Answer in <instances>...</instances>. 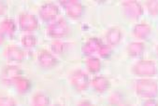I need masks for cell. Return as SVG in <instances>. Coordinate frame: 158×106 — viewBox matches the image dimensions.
<instances>
[{"mask_svg": "<svg viewBox=\"0 0 158 106\" xmlns=\"http://www.w3.org/2000/svg\"><path fill=\"white\" fill-rule=\"evenodd\" d=\"M136 93L142 99H154L158 95V84L152 78H141L136 83Z\"/></svg>", "mask_w": 158, "mask_h": 106, "instance_id": "6da1fadb", "label": "cell"}, {"mask_svg": "<svg viewBox=\"0 0 158 106\" xmlns=\"http://www.w3.org/2000/svg\"><path fill=\"white\" fill-rule=\"evenodd\" d=\"M132 72L137 77L150 78L157 74V66L154 61L150 60H141L134 64Z\"/></svg>", "mask_w": 158, "mask_h": 106, "instance_id": "7a4b0ae2", "label": "cell"}, {"mask_svg": "<svg viewBox=\"0 0 158 106\" xmlns=\"http://www.w3.org/2000/svg\"><path fill=\"white\" fill-rule=\"evenodd\" d=\"M69 33V26L65 19H59L49 25L47 29V33L51 38L54 40H59L67 37Z\"/></svg>", "mask_w": 158, "mask_h": 106, "instance_id": "3957f363", "label": "cell"}, {"mask_svg": "<svg viewBox=\"0 0 158 106\" xmlns=\"http://www.w3.org/2000/svg\"><path fill=\"white\" fill-rule=\"evenodd\" d=\"M70 84L73 88L77 91H84L88 88L89 85L91 84L89 77L86 73L81 70H76L70 75L69 77Z\"/></svg>", "mask_w": 158, "mask_h": 106, "instance_id": "277c9868", "label": "cell"}, {"mask_svg": "<svg viewBox=\"0 0 158 106\" xmlns=\"http://www.w3.org/2000/svg\"><path fill=\"white\" fill-rule=\"evenodd\" d=\"M60 4L66 10L67 15L71 19H79L84 12V7L79 1L68 0V1H60Z\"/></svg>", "mask_w": 158, "mask_h": 106, "instance_id": "5b68a950", "label": "cell"}, {"mask_svg": "<svg viewBox=\"0 0 158 106\" xmlns=\"http://www.w3.org/2000/svg\"><path fill=\"white\" fill-rule=\"evenodd\" d=\"M122 7L124 15L131 20H136L143 14V9L137 1H123Z\"/></svg>", "mask_w": 158, "mask_h": 106, "instance_id": "8992f818", "label": "cell"}, {"mask_svg": "<svg viewBox=\"0 0 158 106\" xmlns=\"http://www.w3.org/2000/svg\"><path fill=\"white\" fill-rule=\"evenodd\" d=\"M19 26L22 31L33 32L38 29L39 22L36 16L30 13H22L19 17Z\"/></svg>", "mask_w": 158, "mask_h": 106, "instance_id": "52a82bcc", "label": "cell"}, {"mask_svg": "<svg viewBox=\"0 0 158 106\" xmlns=\"http://www.w3.org/2000/svg\"><path fill=\"white\" fill-rule=\"evenodd\" d=\"M103 43L100 41V39L97 37H92L89 38L82 46L81 48V52L83 55L87 57H93L96 54H98L100 48L102 47Z\"/></svg>", "mask_w": 158, "mask_h": 106, "instance_id": "ba28073f", "label": "cell"}, {"mask_svg": "<svg viewBox=\"0 0 158 106\" xmlns=\"http://www.w3.org/2000/svg\"><path fill=\"white\" fill-rule=\"evenodd\" d=\"M60 13L59 8L53 3H46L42 5L39 10L40 17L46 22L54 20Z\"/></svg>", "mask_w": 158, "mask_h": 106, "instance_id": "9c48e42d", "label": "cell"}, {"mask_svg": "<svg viewBox=\"0 0 158 106\" xmlns=\"http://www.w3.org/2000/svg\"><path fill=\"white\" fill-rule=\"evenodd\" d=\"M38 61L41 67L46 69H51L58 63L56 57L47 49H41L38 54Z\"/></svg>", "mask_w": 158, "mask_h": 106, "instance_id": "30bf717a", "label": "cell"}, {"mask_svg": "<svg viewBox=\"0 0 158 106\" xmlns=\"http://www.w3.org/2000/svg\"><path fill=\"white\" fill-rule=\"evenodd\" d=\"M23 71L15 65H8L2 72V78L6 83H15L22 77Z\"/></svg>", "mask_w": 158, "mask_h": 106, "instance_id": "8fae6325", "label": "cell"}, {"mask_svg": "<svg viewBox=\"0 0 158 106\" xmlns=\"http://www.w3.org/2000/svg\"><path fill=\"white\" fill-rule=\"evenodd\" d=\"M91 85L94 90L98 93H104L108 91L110 88V80L106 77H103V76L94 77L91 81Z\"/></svg>", "mask_w": 158, "mask_h": 106, "instance_id": "7c38bea8", "label": "cell"}, {"mask_svg": "<svg viewBox=\"0 0 158 106\" xmlns=\"http://www.w3.org/2000/svg\"><path fill=\"white\" fill-rule=\"evenodd\" d=\"M122 37H123V33H122L121 29L118 28V27H111V28H110L107 31L106 35H105L106 42L110 47L117 46L121 42Z\"/></svg>", "mask_w": 158, "mask_h": 106, "instance_id": "4fadbf2b", "label": "cell"}, {"mask_svg": "<svg viewBox=\"0 0 158 106\" xmlns=\"http://www.w3.org/2000/svg\"><path fill=\"white\" fill-rule=\"evenodd\" d=\"M6 56L9 61L14 62H22L24 59V52L17 46H9L6 49Z\"/></svg>", "mask_w": 158, "mask_h": 106, "instance_id": "5bb4252c", "label": "cell"}, {"mask_svg": "<svg viewBox=\"0 0 158 106\" xmlns=\"http://www.w3.org/2000/svg\"><path fill=\"white\" fill-rule=\"evenodd\" d=\"M152 32V28L148 23L141 22L138 23L134 26L133 28V34L135 35V37L139 39H145L149 37V34Z\"/></svg>", "mask_w": 158, "mask_h": 106, "instance_id": "9a60e30c", "label": "cell"}, {"mask_svg": "<svg viewBox=\"0 0 158 106\" xmlns=\"http://www.w3.org/2000/svg\"><path fill=\"white\" fill-rule=\"evenodd\" d=\"M145 49V44L143 42H131L126 47V52L131 57H139L140 56Z\"/></svg>", "mask_w": 158, "mask_h": 106, "instance_id": "2e32d148", "label": "cell"}, {"mask_svg": "<svg viewBox=\"0 0 158 106\" xmlns=\"http://www.w3.org/2000/svg\"><path fill=\"white\" fill-rule=\"evenodd\" d=\"M85 66L91 74H97L100 71L102 63L99 58L93 56V57H88L86 59Z\"/></svg>", "mask_w": 158, "mask_h": 106, "instance_id": "e0dca14e", "label": "cell"}, {"mask_svg": "<svg viewBox=\"0 0 158 106\" xmlns=\"http://www.w3.org/2000/svg\"><path fill=\"white\" fill-rule=\"evenodd\" d=\"M32 105L33 106H49L50 105V98L43 92H37L34 94L32 98Z\"/></svg>", "mask_w": 158, "mask_h": 106, "instance_id": "ac0fdd59", "label": "cell"}, {"mask_svg": "<svg viewBox=\"0 0 158 106\" xmlns=\"http://www.w3.org/2000/svg\"><path fill=\"white\" fill-rule=\"evenodd\" d=\"M0 30H1L5 34H12L16 30V24L13 20L11 19H5L0 25Z\"/></svg>", "mask_w": 158, "mask_h": 106, "instance_id": "d6986e66", "label": "cell"}, {"mask_svg": "<svg viewBox=\"0 0 158 106\" xmlns=\"http://www.w3.org/2000/svg\"><path fill=\"white\" fill-rule=\"evenodd\" d=\"M51 49L52 50L53 53L58 54V55H62L64 54L65 51L67 50V44L64 43L61 40H53L51 43Z\"/></svg>", "mask_w": 158, "mask_h": 106, "instance_id": "ffe728a7", "label": "cell"}, {"mask_svg": "<svg viewBox=\"0 0 158 106\" xmlns=\"http://www.w3.org/2000/svg\"><path fill=\"white\" fill-rule=\"evenodd\" d=\"M14 84L16 86V88L21 93H24V92L28 91L30 89V88H31V82L28 79H26V78H24L23 77H20Z\"/></svg>", "mask_w": 158, "mask_h": 106, "instance_id": "44dd1931", "label": "cell"}, {"mask_svg": "<svg viewBox=\"0 0 158 106\" xmlns=\"http://www.w3.org/2000/svg\"><path fill=\"white\" fill-rule=\"evenodd\" d=\"M37 37L33 34H25L22 38V44L23 45V47L25 48H34L37 45Z\"/></svg>", "mask_w": 158, "mask_h": 106, "instance_id": "7402d4cb", "label": "cell"}, {"mask_svg": "<svg viewBox=\"0 0 158 106\" xmlns=\"http://www.w3.org/2000/svg\"><path fill=\"white\" fill-rule=\"evenodd\" d=\"M146 7L151 15L152 16L158 15V1H147Z\"/></svg>", "mask_w": 158, "mask_h": 106, "instance_id": "603a6c76", "label": "cell"}, {"mask_svg": "<svg viewBox=\"0 0 158 106\" xmlns=\"http://www.w3.org/2000/svg\"><path fill=\"white\" fill-rule=\"evenodd\" d=\"M0 106H17L13 98L9 96H0Z\"/></svg>", "mask_w": 158, "mask_h": 106, "instance_id": "cb8c5ba5", "label": "cell"}, {"mask_svg": "<svg viewBox=\"0 0 158 106\" xmlns=\"http://www.w3.org/2000/svg\"><path fill=\"white\" fill-rule=\"evenodd\" d=\"M111 47L109 46L108 44H103L102 47L100 48L99 49V52H98V55L101 57V58H108L111 55Z\"/></svg>", "mask_w": 158, "mask_h": 106, "instance_id": "d4e9b609", "label": "cell"}, {"mask_svg": "<svg viewBox=\"0 0 158 106\" xmlns=\"http://www.w3.org/2000/svg\"><path fill=\"white\" fill-rule=\"evenodd\" d=\"M142 106H158V101L155 99H148L143 102Z\"/></svg>", "mask_w": 158, "mask_h": 106, "instance_id": "484cf974", "label": "cell"}, {"mask_svg": "<svg viewBox=\"0 0 158 106\" xmlns=\"http://www.w3.org/2000/svg\"><path fill=\"white\" fill-rule=\"evenodd\" d=\"M6 10H7V6H6V4H5L3 1H0V16H2V15H4V14H5Z\"/></svg>", "mask_w": 158, "mask_h": 106, "instance_id": "4316f807", "label": "cell"}, {"mask_svg": "<svg viewBox=\"0 0 158 106\" xmlns=\"http://www.w3.org/2000/svg\"><path fill=\"white\" fill-rule=\"evenodd\" d=\"M78 106H96V105L89 100H81L79 102Z\"/></svg>", "mask_w": 158, "mask_h": 106, "instance_id": "83f0119b", "label": "cell"}, {"mask_svg": "<svg viewBox=\"0 0 158 106\" xmlns=\"http://www.w3.org/2000/svg\"><path fill=\"white\" fill-rule=\"evenodd\" d=\"M5 42V33L0 30V45H2Z\"/></svg>", "mask_w": 158, "mask_h": 106, "instance_id": "f1b7e54d", "label": "cell"}, {"mask_svg": "<svg viewBox=\"0 0 158 106\" xmlns=\"http://www.w3.org/2000/svg\"><path fill=\"white\" fill-rule=\"evenodd\" d=\"M118 106H130L129 104H127V103H120Z\"/></svg>", "mask_w": 158, "mask_h": 106, "instance_id": "f546056e", "label": "cell"}, {"mask_svg": "<svg viewBox=\"0 0 158 106\" xmlns=\"http://www.w3.org/2000/svg\"><path fill=\"white\" fill-rule=\"evenodd\" d=\"M156 54H157V57H158V45L156 47Z\"/></svg>", "mask_w": 158, "mask_h": 106, "instance_id": "4dcf8cb0", "label": "cell"}, {"mask_svg": "<svg viewBox=\"0 0 158 106\" xmlns=\"http://www.w3.org/2000/svg\"><path fill=\"white\" fill-rule=\"evenodd\" d=\"M53 106H62V105H59V104H56V105H53Z\"/></svg>", "mask_w": 158, "mask_h": 106, "instance_id": "1f68e13d", "label": "cell"}]
</instances>
